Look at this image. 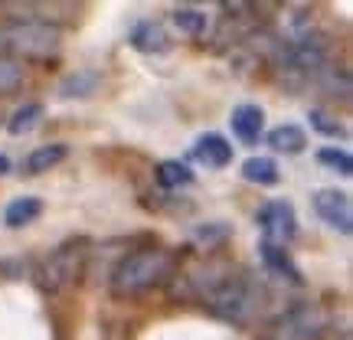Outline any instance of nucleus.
<instances>
[{"instance_id":"1","label":"nucleus","mask_w":353,"mask_h":340,"mask_svg":"<svg viewBox=\"0 0 353 340\" xmlns=\"http://www.w3.org/2000/svg\"><path fill=\"white\" fill-rule=\"evenodd\" d=\"M176 268V252L164 246H144L128 252L108 275V291L114 298H138L144 291L164 285Z\"/></svg>"},{"instance_id":"2","label":"nucleus","mask_w":353,"mask_h":340,"mask_svg":"<svg viewBox=\"0 0 353 340\" xmlns=\"http://www.w3.org/2000/svg\"><path fill=\"white\" fill-rule=\"evenodd\" d=\"M63 50V33L46 23L7 20L0 23V56L13 63H50Z\"/></svg>"},{"instance_id":"3","label":"nucleus","mask_w":353,"mask_h":340,"mask_svg":"<svg viewBox=\"0 0 353 340\" xmlns=\"http://www.w3.org/2000/svg\"><path fill=\"white\" fill-rule=\"evenodd\" d=\"M85 262H88V239L76 236V239H65L59 249H52L43 265L37 268V285L50 294L72 288L79 278L85 275Z\"/></svg>"},{"instance_id":"4","label":"nucleus","mask_w":353,"mask_h":340,"mask_svg":"<svg viewBox=\"0 0 353 340\" xmlns=\"http://www.w3.org/2000/svg\"><path fill=\"white\" fill-rule=\"evenodd\" d=\"M327 330V314L317 304H294L272 321L262 340H321Z\"/></svg>"},{"instance_id":"5","label":"nucleus","mask_w":353,"mask_h":340,"mask_svg":"<svg viewBox=\"0 0 353 340\" xmlns=\"http://www.w3.org/2000/svg\"><path fill=\"white\" fill-rule=\"evenodd\" d=\"M255 219L265 232V242H272V246H288L298 236V216L288 200H268Z\"/></svg>"},{"instance_id":"6","label":"nucleus","mask_w":353,"mask_h":340,"mask_svg":"<svg viewBox=\"0 0 353 340\" xmlns=\"http://www.w3.org/2000/svg\"><path fill=\"white\" fill-rule=\"evenodd\" d=\"M314 213L327 223L330 229H337L343 236L353 232V206H350V197L341 193V190H317L314 193Z\"/></svg>"},{"instance_id":"7","label":"nucleus","mask_w":353,"mask_h":340,"mask_svg":"<svg viewBox=\"0 0 353 340\" xmlns=\"http://www.w3.org/2000/svg\"><path fill=\"white\" fill-rule=\"evenodd\" d=\"M193 161H200L206 170H223V167H229V161H232V144H229L223 134H216V131H210V134H203L196 144H193Z\"/></svg>"},{"instance_id":"8","label":"nucleus","mask_w":353,"mask_h":340,"mask_svg":"<svg viewBox=\"0 0 353 340\" xmlns=\"http://www.w3.org/2000/svg\"><path fill=\"white\" fill-rule=\"evenodd\" d=\"M259 255H262L265 268H268V275H275L278 281L301 285V268L291 262V255L285 252V246H272V242L262 239V246H259Z\"/></svg>"},{"instance_id":"9","label":"nucleus","mask_w":353,"mask_h":340,"mask_svg":"<svg viewBox=\"0 0 353 340\" xmlns=\"http://www.w3.org/2000/svg\"><path fill=\"white\" fill-rule=\"evenodd\" d=\"M232 134L242 141V144H259L262 138V128H265V112L259 105H239L232 112Z\"/></svg>"},{"instance_id":"10","label":"nucleus","mask_w":353,"mask_h":340,"mask_svg":"<svg viewBox=\"0 0 353 340\" xmlns=\"http://www.w3.org/2000/svg\"><path fill=\"white\" fill-rule=\"evenodd\" d=\"M131 46L138 52H167L170 50V37H167V30L157 20H141L134 30H131Z\"/></svg>"},{"instance_id":"11","label":"nucleus","mask_w":353,"mask_h":340,"mask_svg":"<svg viewBox=\"0 0 353 340\" xmlns=\"http://www.w3.org/2000/svg\"><path fill=\"white\" fill-rule=\"evenodd\" d=\"M69 148L59 144V141H52V144H43V148H33V151L26 154L23 161V177H37V174H46L52 170L56 164H63Z\"/></svg>"},{"instance_id":"12","label":"nucleus","mask_w":353,"mask_h":340,"mask_svg":"<svg viewBox=\"0 0 353 340\" xmlns=\"http://www.w3.org/2000/svg\"><path fill=\"white\" fill-rule=\"evenodd\" d=\"M39 216H43V200L39 197H20L3 210V223L10 229H23L30 223H37Z\"/></svg>"},{"instance_id":"13","label":"nucleus","mask_w":353,"mask_h":340,"mask_svg":"<svg viewBox=\"0 0 353 340\" xmlns=\"http://www.w3.org/2000/svg\"><path fill=\"white\" fill-rule=\"evenodd\" d=\"M268 148L278 154H301L307 148V134L298 125H278L275 131H268Z\"/></svg>"},{"instance_id":"14","label":"nucleus","mask_w":353,"mask_h":340,"mask_svg":"<svg viewBox=\"0 0 353 340\" xmlns=\"http://www.w3.org/2000/svg\"><path fill=\"white\" fill-rule=\"evenodd\" d=\"M99 82H101V76L95 69H76L72 76H65L59 82V95L63 99H88L99 88Z\"/></svg>"},{"instance_id":"15","label":"nucleus","mask_w":353,"mask_h":340,"mask_svg":"<svg viewBox=\"0 0 353 340\" xmlns=\"http://www.w3.org/2000/svg\"><path fill=\"white\" fill-rule=\"evenodd\" d=\"M242 177L249 183H259V187H275L278 180H281V170H278V164L272 157H249L242 164Z\"/></svg>"},{"instance_id":"16","label":"nucleus","mask_w":353,"mask_h":340,"mask_svg":"<svg viewBox=\"0 0 353 340\" xmlns=\"http://www.w3.org/2000/svg\"><path fill=\"white\" fill-rule=\"evenodd\" d=\"M154 180L164 190H180V187H190V183H193V174H190V167L180 164V161H161V164L154 167Z\"/></svg>"},{"instance_id":"17","label":"nucleus","mask_w":353,"mask_h":340,"mask_svg":"<svg viewBox=\"0 0 353 340\" xmlns=\"http://www.w3.org/2000/svg\"><path fill=\"white\" fill-rule=\"evenodd\" d=\"M43 105L39 101H26V105H20L17 112L10 114V121H7V131H10L13 138H20V134H26V131H33V128L43 121Z\"/></svg>"},{"instance_id":"18","label":"nucleus","mask_w":353,"mask_h":340,"mask_svg":"<svg viewBox=\"0 0 353 340\" xmlns=\"http://www.w3.org/2000/svg\"><path fill=\"white\" fill-rule=\"evenodd\" d=\"M317 86L330 92V95H337V88H341V99H350V72L343 69V66H321L317 69Z\"/></svg>"},{"instance_id":"19","label":"nucleus","mask_w":353,"mask_h":340,"mask_svg":"<svg viewBox=\"0 0 353 340\" xmlns=\"http://www.w3.org/2000/svg\"><path fill=\"white\" fill-rule=\"evenodd\" d=\"M174 23L180 33H187V37H203L206 30H210V20H206V13L193 10V7H176L174 10Z\"/></svg>"},{"instance_id":"20","label":"nucleus","mask_w":353,"mask_h":340,"mask_svg":"<svg viewBox=\"0 0 353 340\" xmlns=\"http://www.w3.org/2000/svg\"><path fill=\"white\" fill-rule=\"evenodd\" d=\"M317 161L324 167H334L341 177H353V161L343 148H321V151H317Z\"/></svg>"},{"instance_id":"21","label":"nucleus","mask_w":353,"mask_h":340,"mask_svg":"<svg viewBox=\"0 0 353 340\" xmlns=\"http://www.w3.org/2000/svg\"><path fill=\"white\" fill-rule=\"evenodd\" d=\"M20 82H23V66L7 59V56H0V95L20 88Z\"/></svg>"},{"instance_id":"22","label":"nucleus","mask_w":353,"mask_h":340,"mask_svg":"<svg viewBox=\"0 0 353 340\" xmlns=\"http://www.w3.org/2000/svg\"><path fill=\"white\" fill-rule=\"evenodd\" d=\"M311 125H314L321 134H327V138H343V125H337L324 108H311Z\"/></svg>"},{"instance_id":"23","label":"nucleus","mask_w":353,"mask_h":340,"mask_svg":"<svg viewBox=\"0 0 353 340\" xmlns=\"http://www.w3.org/2000/svg\"><path fill=\"white\" fill-rule=\"evenodd\" d=\"M226 232H229V229H226V223H219V229H200V232H196V239H200V242H206V246H210V242L223 239Z\"/></svg>"},{"instance_id":"24","label":"nucleus","mask_w":353,"mask_h":340,"mask_svg":"<svg viewBox=\"0 0 353 340\" xmlns=\"http://www.w3.org/2000/svg\"><path fill=\"white\" fill-rule=\"evenodd\" d=\"M3 174H10V157L7 154H0V177Z\"/></svg>"},{"instance_id":"25","label":"nucleus","mask_w":353,"mask_h":340,"mask_svg":"<svg viewBox=\"0 0 353 340\" xmlns=\"http://www.w3.org/2000/svg\"><path fill=\"white\" fill-rule=\"evenodd\" d=\"M321 340H337V334H334V330H324V337H321ZM341 340H350V334L343 330V334H341Z\"/></svg>"}]
</instances>
